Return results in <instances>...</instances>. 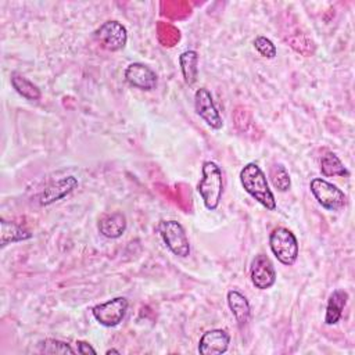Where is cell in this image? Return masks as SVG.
I'll use <instances>...</instances> for the list:
<instances>
[{"mask_svg":"<svg viewBox=\"0 0 355 355\" xmlns=\"http://www.w3.org/2000/svg\"><path fill=\"white\" fill-rule=\"evenodd\" d=\"M240 183L243 189L262 207H265L268 211L276 209V198L269 189V183L266 179V175L261 169V166L255 162L245 164L240 171Z\"/></svg>","mask_w":355,"mask_h":355,"instance_id":"6da1fadb","label":"cell"},{"mask_svg":"<svg viewBox=\"0 0 355 355\" xmlns=\"http://www.w3.org/2000/svg\"><path fill=\"white\" fill-rule=\"evenodd\" d=\"M197 191L207 209L215 211L223 196V175L220 166L214 161H204Z\"/></svg>","mask_w":355,"mask_h":355,"instance_id":"7a4b0ae2","label":"cell"},{"mask_svg":"<svg viewBox=\"0 0 355 355\" xmlns=\"http://www.w3.org/2000/svg\"><path fill=\"white\" fill-rule=\"evenodd\" d=\"M269 247L276 259L286 266L294 265L300 254V244L295 234L284 226H277L270 232Z\"/></svg>","mask_w":355,"mask_h":355,"instance_id":"3957f363","label":"cell"},{"mask_svg":"<svg viewBox=\"0 0 355 355\" xmlns=\"http://www.w3.org/2000/svg\"><path fill=\"white\" fill-rule=\"evenodd\" d=\"M157 230L166 248L179 258L190 255V241L184 227L175 219H162L158 222Z\"/></svg>","mask_w":355,"mask_h":355,"instance_id":"277c9868","label":"cell"},{"mask_svg":"<svg viewBox=\"0 0 355 355\" xmlns=\"http://www.w3.org/2000/svg\"><path fill=\"white\" fill-rule=\"evenodd\" d=\"M309 189L318 204L327 211H340L347 204L344 191L323 178H313L309 182Z\"/></svg>","mask_w":355,"mask_h":355,"instance_id":"5b68a950","label":"cell"},{"mask_svg":"<svg viewBox=\"0 0 355 355\" xmlns=\"http://www.w3.org/2000/svg\"><path fill=\"white\" fill-rule=\"evenodd\" d=\"M129 301L126 297H114L92 308L93 318L104 327L118 326L126 316Z\"/></svg>","mask_w":355,"mask_h":355,"instance_id":"8992f818","label":"cell"},{"mask_svg":"<svg viewBox=\"0 0 355 355\" xmlns=\"http://www.w3.org/2000/svg\"><path fill=\"white\" fill-rule=\"evenodd\" d=\"M94 39L105 50L119 51L128 43V31L119 21L110 19L94 31Z\"/></svg>","mask_w":355,"mask_h":355,"instance_id":"52a82bcc","label":"cell"},{"mask_svg":"<svg viewBox=\"0 0 355 355\" xmlns=\"http://www.w3.org/2000/svg\"><path fill=\"white\" fill-rule=\"evenodd\" d=\"M194 110L196 114L212 129L218 130L223 126L222 116L214 103L212 94L208 89L200 87L194 93Z\"/></svg>","mask_w":355,"mask_h":355,"instance_id":"ba28073f","label":"cell"},{"mask_svg":"<svg viewBox=\"0 0 355 355\" xmlns=\"http://www.w3.org/2000/svg\"><path fill=\"white\" fill-rule=\"evenodd\" d=\"M250 277L251 283L258 290H268L276 283V270L268 255H255L250 266Z\"/></svg>","mask_w":355,"mask_h":355,"instance_id":"9c48e42d","label":"cell"},{"mask_svg":"<svg viewBox=\"0 0 355 355\" xmlns=\"http://www.w3.org/2000/svg\"><path fill=\"white\" fill-rule=\"evenodd\" d=\"M125 80L132 86L143 92H150L157 87V73L148 65L143 62H130L123 71Z\"/></svg>","mask_w":355,"mask_h":355,"instance_id":"30bf717a","label":"cell"},{"mask_svg":"<svg viewBox=\"0 0 355 355\" xmlns=\"http://www.w3.org/2000/svg\"><path fill=\"white\" fill-rule=\"evenodd\" d=\"M78 184H79L78 179L72 175L60 178V179L49 183L42 190V193L39 196V204L46 207V205H50L55 201H60L64 197H67L68 194H71L78 187Z\"/></svg>","mask_w":355,"mask_h":355,"instance_id":"8fae6325","label":"cell"},{"mask_svg":"<svg viewBox=\"0 0 355 355\" xmlns=\"http://www.w3.org/2000/svg\"><path fill=\"white\" fill-rule=\"evenodd\" d=\"M230 344V334L223 329H212L205 331L198 341V352L201 355L225 354Z\"/></svg>","mask_w":355,"mask_h":355,"instance_id":"7c38bea8","label":"cell"},{"mask_svg":"<svg viewBox=\"0 0 355 355\" xmlns=\"http://www.w3.org/2000/svg\"><path fill=\"white\" fill-rule=\"evenodd\" d=\"M128 227V220L123 212L121 211H114V212H108L100 216L98 223H97V229L100 232V234L105 239H119Z\"/></svg>","mask_w":355,"mask_h":355,"instance_id":"4fadbf2b","label":"cell"},{"mask_svg":"<svg viewBox=\"0 0 355 355\" xmlns=\"http://www.w3.org/2000/svg\"><path fill=\"white\" fill-rule=\"evenodd\" d=\"M226 301L232 315L234 316L237 326L244 327L251 318V306L247 297L239 290H229L226 294Z\"/></svg>","mask_w":355,"mask_h":355,"instance_id":"5bb4252c","label":"cell"},{"mask_svg":"<svg viewBox=\"0 0 355 355\" xmlns=\"http://www.w3.org/2000/svg\"><path fill=\"white\" fill-rule=\"evenodd\" d=\"M0 227H1V232H0V247L1 248L7 247L8 244L29 240L33 236L24 226H21L12 220H7L4 218H0Z\"/></svg>","mask_w":355,"mask_h":355,"instance_id":"9a60e30c","label":"cell"},{"mask_svg":"<svg viewBox=\"0 0 355 355\" xmlns=\"http://www.w3.org/2000/svg\"><path fill=\"white\" fill-rule=\"evenodd\" d=\"M348 302V293L343 288H336L327 300L326 313H324V323L333 326L338 323L343 316V311Z\"/></svg>","mask_w":355,"mask_h":355,"instance_id":"2e32d148","label":"cell"},{"mask_svg":"<svg viewBox=\"0 0 355 355\" xmlns=\"http://www.w3.org/2000/svg\"><path fill=\"white\" fill-rule=\"evenodd\" d=\"M179 65L184 83L193 86L198 78V53L196 50L183 51L179 55Z\"/></svg>","mask_w":355,"mask_h":355,"instance_id":"e0dca14e","label":"cell"},{"mask_svg":"<svg viewBox=\"0 0 355 355\" xmlns=\"http://www.w3.org/2000/svg\"><path fill=\"white\" fill-rule=\"evenodd\" d=\"M10 82L12 89L25 100L28 101H39L42 97V92L40 89L31 82L28 78H25L24 75L18 73V72H12L10 75Z\"/></svg>","mask_w":355,"mask_h":355,"instance_id":"ac0fdd59","label":"cell"},{"mask_svg":"<svg viewBox=\"0 0 355 355\" xmlns=\"http://www.w3.org/2000/svg\"><path fill=\"white\" fill-rule=\"evenodd\" d=\"M320 172L324 178H347L348 169L344 166L338 155L333 151H324L320 157Z\"/></svg>","mask_w":355,"mask_h":355,"instance_id":"d6986e66","label":"cell"},{"mask_svg":"<svg viewBox=\"0 0 355 355\" xmlns=\"http://www.w3.org/2000/svg\"><path fill=\"white\" fill-rule=\"evenodd\" d=\"M269 179L273 184V187L280 191V193H284L290 189L291 186V179H290V175L286 169L284 165L282 164H273L269 169Z\"/></svg>","mask_w":355,"mask_h":355,"instance_id":"ffe728a7","label":"cell"},{"mask_svg":"<svg viewBox=\"0 0 355 355\" xmlns=\"http://www.w3.org/2000/svg\"><path fill=\"white\" fill-rule=\"evenodd\" d=\"M39 351L42 354H61V355H73L76 351L65 341L55 338H44L39 343Z\"/></svg>","mask_w":355,"mask_h":355,"instance_id":"44dd1931","label":"cell"},{"mask_svg":"<svg viewBox=\"0 0 355 355\" xmlns=\"http://www.w3.org/2000/svg\"><path fill=\"white\" fill-rule=\"evenodd\" d=\"M254 47L265 58H275L277 55V49L275 43L266 36H257L254 39Z\"/></svg>","mask_w":355,"mask_h":355,"instance_id":"7402d4cb","label":"cell"},{"mask_svg":"<svg viewBox=\"0 0 355 355\" xmlns=\"http://www.w3.org/2000/svg\"><path fill=\"white\" fill-rule=\"evenodd\" d=\"M76 352L82 354V355H86V354H96V349L89 343L78 340L76 341Z\"/></svg>","mask_w":355,"mask_h":355,"instance_id":"603a6c76","label":"cell"},{"mask_svg":"<svg viewBox=\"0 0 355 355\" xmlns=\"http://www.w3.org/2000/svg\"><path fill=\"white\" fill-rule=\"evenodd\" d=\"M105 354H107V355H110V354H116V355H119V354H121V351L111 348V349H107V351H105Z\"/></svg>","mask_w":355,"mask_h":355,"instance_id":"cb8c5ba5","label":"cell"}]
</instances>
